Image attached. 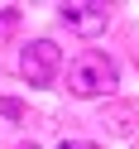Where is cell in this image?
<instances>
[{"label": "cell", "instance_id": "1", "mask_svg": "<svg viewBox=\"0 0 139 149\" xmlns=\"http://www.w3.org/2000/svg\"><path fill=\"white\" fill-rule=\"evenodd\" d=\"M115 82H120L115 63H110L106 53H96V48L77 53V58L67 63V91H72V96H82V101H91V96H110V91H115Z\"/></svg>", "mask_w": 139, "mask_h": 149}, {"label": "cell", "instance_id": "2", "mask_svg": "<svg viewBox=\"0 0 139 149\" xmlns=\"http://www.w3.org/2000/svg\"><path fill=\"white\" fill-rule=\"evenodd\" d=\"M58 68H62V48L53 39H34V43L19 48V77L29 82V87H53Z\"/></svg>", "mask_w": 139, "mask_h": 149}, {"label": "cell", "instance_id": "3", "mask_svg": "<svg viewBox=\"0 0 139 149\" xmlns=\"http://www.w3.org/2000/svg\"><path fill=\"white\" fill-rule=\"evenodd\" d=\"M58 15H62V24H67V29H77V34H101L110 24V5L106 0H62L58 5Z\"/></svg>", "mask_w": 139, "mask_h": 149}, {"label": "cell", "instance_id": "4", "mask_svg": "<svg viewBox=\"0 0 139 149\" xmlns=\"http://www.w3.org/2000/svg\"><path fill=\"white\" fill-rule=\"evenodd\" d=\"M0 116H10V120H19V116H24V106H19V101H10V96H0Z\"/></svg>", "mask_w": 139, "mask_h": 149}, {"label": "cell", "instance_id": "5", "mask_svg": "<svg viewBox=\"0 0 139 149\" xmlns=\"http://www.w3.org/2000/svg\"><path fill=\"white\" fill-rule=\"evenodd\" d=\"M58 149H101V144H96V139H62Z\"/></svg>", "mask_w": 139, "mask_h": 149}, {"label": "cell", "instance_id": "6", "mask_svg": "<svg viewBox=\"0 0 139 149\" xmlns=\"http://www.w3.org/2000/svg\"><path fill=\"white\" fill-rule=\"evenodd\" d=\"M15 149H39V144H34V139H29V144H15Z\"/></svg>", "mask_w": 139, "mask_h": 149}]
</instances>
